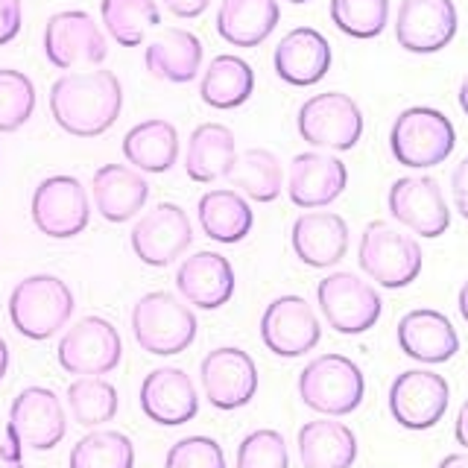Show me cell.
Returning <instances> with one entry per match:
<instances>
[{
	"instance_id": "7402d4cb",
	"label": "cell",
	"mask_w": 468,
	"mask_h": 468,
	"mask_svg": "<svg viewBox=\"0 0 468 468\" xmlns=\"http://www.w3.org/2000/svg\"><path fill=\"white\" fill-rule=\"evenodd\" d=\"M395 336H399L404 355L424 366L448 363L460 351V334L453 328V322L442 311H433V307L407 311L399 319Z\"/></svg>"
},
{
	"instance_id": "e575fe53",
	"label": "cell",
	"mask_w": 468,
	"mask_h": 468,
	"mask_svg": "<svg viewBox=\"0 0 468 468\" xmlns=\"http://www.w3.org/2000/svg\"><path fill=\"white\" fill-rule=\"evenodd\" d=\"M100 15L121 48H138L146 33L161 24L155 0H100Z\"/></svg>"
},
{
	"instance_id": "7a4b0ae2",
	"label": "cell",
	"mask_w": 468,
	"mask_h": 468,
	"mask_svg": "<svg viewBox=\"0 0 468 468\" xmlns=\"http://www.w3.org/2000/svg\"><path fill=\"white\" fill-rule=\"evenodd\" d=\"M77 299L73 290L58 275L38 272L27 275L9 292V322L27 340H50L62 331L70 316Z\"/></svg>"
},
{
	"instance_id": "5bb4252c",
	"label": "cell",
	"mask_w": 468,
	"mask_h": 468,
	"mask_svg": "<svg viewBox=\"0 0 468 468\" xmlns=\"http://www.w3.org/2000/svg\"><path fill=\"white\" fill-rule=\"evenodd\" d=\"M389 214L419 238L436 240L451 229V208L433 176H401L389 187Z\"/></svg>"
},
{
	"instance_id": "1f68e13d",
	"label": "cell",
	"mask_w": 468,
	"mask_h": 468,
	"mask_svg": "<svg viewBox=\"0 0 468 468\" xmlns=\"http://www.w3.org/2000/svg\"><path fill=\"white\" fill-rule=\"evenodd\" d=\"M255 91V70L246 58L234 53H219L211 58L199 80V97L217 112L240 109Z\"/></svg>"
},
{
	"instance_id": "9c48e42d",
	"label": "cell",
	"mask_w": 468,
	"mask_h": 468,
	"mask_svg": "<svg viewBox=\"0 0 468 468\" xmlns=\"http://www.w3.org/2000/svg\"><path fill=\"white\" fill-rule=\"evenodd\" d=\"M29 217L50 240H70L91 223V199L77 176H48L33 190Z\"/></svg>"
},
{
	"instance_id": "d6a6232c",
	"label": "cell",
	"mask_w": 468,
	"mask_h": 468,
	"mask_svg": "<svg viewBox=\"0 0 468 468\" xmlns=\"http://www.w3.org/2000/svg\"><path fill=\"white\" fill-rule=\"evenodd\" d=\"M226 179L231 182V190H238L240 197L255 202H275L284 190L282 161H278L272 150H263V146L243 150L234 158Z\"/></svg>"
},
{
	"instance_id": "603a6c76",
	"label": "cell",
	"mask_w": 468,
	"mask_h": 468,
	"mask_svg": "<svg viewBox=\"0 0 468 468\" xmlns=\"http://www.w3.org/2000/svg\"><path fill=\"white\" fill-rule=\"evenodd\" d=\"M290 243L304 267L331 270L348 252V223L334 211H304L290 229Z\"/></svg>"
},
{
	"instance_id": "44dd1931",
	"label": "cell",
	"mask_w": 468,
	"mask_h": 468,
	"mask_svg": "<svg viewBox=\"0 0 468 468\" xmlns=\"http://www.w3.org/2000/svg\"><path fill=\"white\" fill-rule=\"evenodd\" d=\"M234 287H238V278H234L231 261L219 252H208V249L185 258L176 270V290L199 311L226 307L234 296Z\"/></svg>"
},
{
	"instance_id": "ac0fdd59",
	"label": "cell",
	"mask_w": 468,
	"mask_h": 468,
	"mask_svg": "<svg viewBox=\"0 0 468 468\" xmlns=\"http://www.w3.org/2000/svg\"><path fill=\"white\" fill-rule=\"evenodd\" d=\"M460 15L453 0H401L395 15V41L407 53L428 56L445 50L457 36Z\"/></svg>"
},
{
	"instance_id": "f546056e",
	"label": "cell",
	"mask_w": 468,
	"mask_h": 468,
	"mask_svg": "<svg viewBox=\"0 0 468 468\" xmlns=\"http://www.w3.org/2000/svg\"><path fill=\"white\" fill-rule=\"evenodd\" d=\"M234 158H238V141L234 132L223 123H199L190 132L185 170L187 179L199 185H211L217 179H226Z\"/></svg>"
},
{
	"instance_id": "ffe728a7",
	"label": "cell",
	"mask_w": 468,
	"mask_h": 468,
	"mask_svg": "<svg viewBox=\"0 0 468 468\" xmlns=\"http://www.w3.org/2000/svg\"><path fill=\"white\" fill-rule=\"evenodd\" d=\"M348 185V167L331 153H299L287 170V197L296 208L316 211L343 197Z\"/></svg>"
},
{
	"instance_id": "f907efd6",
	"label": "cell",
	"mask_w": 468,
	"mask_h": 468,
	"mask_svg": "<svg viewBox=\"0 0 468 468\" xmlns=\"http://www.w3.org/2000/svg\"><path fill=\"white\" fill-rule=\"evenodd\" d=\"M287 4H307V0H287Z\"/></svg>"
},
{
	"instance_id": "6da1fadb",
	"label": "cell",
	"mask_w": 468,
	"mask_h": 468,
	"mask_svg": "<svg viewBox=\"0 0 468 468\" xmlns=\"http://www.w3.org/2000/svg\"><path fill=\"white\" fill-rule=\"evenodd\" d=\"M123 112V85L112 70H70L50 85V114L73 138H97Z\"/></svg>"
},
{
	"instance_id": "74e56055",
	"label": "cell",
	"mask_w": 468,
	"mask_h": 468,
	"mask_svg": "<svg viewBox=\"0 0 468 468\" xmlns=\"http://www.w3.org/2000/svg\"><path fill=\"white\" fill-rule=\"evenodd\" d=\"M36 112V85L24 70L0 68V132H18Z\"/></svg>"
},
{
	"instance_id": "5b68a950",
	"label": "cell",
	"mask_w": 468,
	"mask_h": 468,
	"mask_svg": "<svg viewBox=\"0 0 468 468\" xmlns=\"http://www.w3.org/2000/svg\"><path fill=\"white\" fill-rule=\"evenodd\" d=\"M363 369L346 355H319L299 372V399L319 416H351L363 404Z\"/></svg>"
},
{
	"instance_id": "52a82bcc",
	"label": "cell",
	"mask_w": 468,
	"mask_h": 468,
	"mask_svg": "<svg viewBox=\"0 0 468 468\" xmlns=\"http://www.w3.org/2000/svg\"><path fill=\"white\" fill-rule=\"evenodd\" d=\"M316 304L336 334L357 336L378 325L384 314V299L375 284L355 272H331L316 284Z\"/></svg>"
},
{
	"instance_id": "4316f807",
	"label": "cell",
	"mask_w": 468,
	"mask_h": 468,
	"mask_svg": "<svg viewBox=\"0 0 468 468\" xmlns=\"http://www.w3.org/2000/svg\"><path fill=\"white\" fill-rule=\"evenodd\" d=\"M296 445L304 468H351L360 453L355 431L334 419L304 421Z\"/></svg>"
},
{
	"instance_id": "f6af8a7d",
	"label": "cell",
	"mask_w": 468,
	"mask_h": 468,
	"mask_svg": "<svg viewBox=\"0 0 468 468\" xmlns=\"http://www.w3.org/2000/svg\"><path fill=\"white\" fill-rule=\"evenodd\" d=\"M453 436H457V442L465 448L468 453V399L463 401L460 413H457V421H453Z\"/></svg>"
},
{
	"instance_id": "60d3db41",
	"label": "cell",
	"mask_w": 468,
	"mask_h": 468,
	"mask_svg": "<svg viewBox=\"0 0 468 468\" xmlns=\"http://www.w3.org/2000/svg\"><path fill=\"white\" fill-rule=\"evenodd\" d=\"M24 24L21 0H0V48L18 38Z\"/></svg>"
},
{
	"instance_id": "f1b7e54d",
	"label": "cell",
	"mask_w": 468,
	"mask_h": 468,
	"mask_svg": "<svg viewBox=\"0 0 468 468\" xmlns=\"http://www.w3.org/2000/svg\"><path fill=\"white\" fill-rule=\"evenodd\" d=\"M197 219L205 238L226 246L246 240L255 226V214L249 208L246 197L231 187H214L202 194L197 202Z\"/></svg>"
},
{
	"instance_id": "2e32d148",
	"label": "cell",
	"mask_w": 468,
	"mask_h": 468,
	"mask_svg": "<svg viewBox=\"0 0 468 468\" xmlns=\"http://www.w3.org/2000/svg\"><path fill=\"white\" fill-rule=\"evenodd\" d=\"M261 340L275 357L287 360L314 351L322 340V325L311 302L292 292L272 299L261 316Z\"/></svg>"
},
{
	"instance_id": "d590c367",
	"label": "cell",
	"mask_w": 468,
	"mask_h": 468,
	"mask_svg": "<svg viewBox=\"0 0 468 468\" xmlns=\"http://www.w3.org/2000/svg\"><path fill=\"white\" fill-rule=\"evenodd\" d=\"M68 468H135V445L121 431H91L70 448Z\"/></svg>"
},
{
	"instance_id": "ba28073f",
	"label": "cell",
	"mask_w": 468,
	"mask_h": 468,
	"mask_svg": "<svg viewBox=\"0 0 468 468\" xmlns=\"http://www.w3.org/2000/svg\"><path fill=\"white\" fill-rule=\"evenodd\" d=\"M296 126L299 135L316 150L348 153L363 138V112L348 94L325 91L302 102Z\"/></svg>"
},
{
	"instance_id": "681fc988",
	"label": "cell",
	"mask_w": 468,
	"mask_h": 468,
	"mask_svg": "<svg viewBox=\"0 0 468 468\" xmlns=\"http://www.w3.org/2000/svg\"><path fill=\"white\" fill-rule=\"evenodd\" d=\"M457 97H460V109H463L465 117H468V77L460 82V94H457Z\"/></svg>"
},
{
	"instance_id": "d4e9b609",
	"label": "cell",
	"mask_w": 468,
	"mask_h": 468,
	"mask_svg": "<svg viewBox=\"0 0 468 468\" xmlns=\"http://www.w3.org/2000/svg\"><path fill=\"white\" fill-rule=\"evenodd\" d=\"M91 197L102 219L129 223L150 199V182L141 170L129 165H102L91 179Z\"/></svg>"
},
{
	"instance_id": "484cf974",
	"label": "cell",
	"mask_w": 468,
	"mask_h": 468,
	"mask_svg": "<svg viewBox=\"0 0 468 468\" xmlns=\"http://www.w3.org/2000/svg\"><path fill=\"white\" fill-rule=\"evenodd\" d=\"M144 68L155 80H165L173 85L194 82L202 70V41L182 27H170L158 33L144 50Z\"/></svg>"
},
{
	"instance_id": "8992f818",
	"label": "cell",
	"mask_w": 468,
	"mask_h": 468,
	"mask_svg": "<svg viewBox=\"0 0 468 468\" xmlns=\"http://www.w3.org/2000/svg\"><path fill=\"white\" fill-rule=\"evenodd\" d=\"M457 146V129L439 109H404L389 129V150L399 165L410 170H431L451 158Z\"/></svg>"
},
{
	"instance_id": "8d00e7d4",
	"label": "cell",
	"mask_w": 468,
	"mask_h": 468,
	"mask_svg": "<svg viewBox=\"0 0 468 468\" xmlns=\"http://www.w3.org/2000/svg\"><path fill=\"white\" fill-rule=\"evenodd\" d=\"M331 21L348 38H378L389 24V0H331Z\"/></svg>"
},
{
	"instance_id": "4dcf8cb0",
	"label": "cell",
	"mask_w": 468,
	"mask_h": 468,
	"mask_svg": "<svg viewBox=\"0 0 468 468\" xmlns=\"http://www.w3.org/2000/svg\"><path fill=\"white\" fill-rule=\"evenodd\" d=\"M123 158L141 173H167L179 161V132L165 117L141 121L126 132Z\"/></svg>"
},
{
	"instance_id": "cb8c5ba5",
	"label": "cell",
	"mask_w": 468,
	"mask_h": 468,
	"mask_svg": "<svg viewBox=\"0 0 468 468\" xmlns=\"http://www.w3.org/2000/svg\"><path fill=\"white\" fill-rule=\"evenodd\" d=\"M275 73L278 80L296 88H307L325 80L331 70V44L314 27H296L278 41L275 48Z\"/></svg>"
},
{
	"instance_id": "bcb514c9",
	"label": "cell",
	"mask_w": 468,
	"mask_h": 468,
	"mask_svg": "<svg viewBox=\"0 0 468 468\" xmlns=\"http://www.w3.org/2000/svg\"><path fill=\"white\" fill-rule=\"evenodd\" d=\"M436 468H468V453H448V457L439 460Z\"/></svg>"
},
{
	"instance_id": "b9f144b4",
	"label": "cell",
	"mask_w": 468,
	"mask_h": 468,
	"mask_svg": "<svg viewBox=\"0 0 468 468\" xmlns=\"http://www.w3.org/2000/svg\"><path fill=\"white\" fill-rule=\"evenodd\" d=\"M451 199L463 219H468V155L451 173Z\"/></svg>"
},
{
	"instance_id": "c3c4849f",
	"label": "cell",
	"mask_w": 468,
	"mask_h": 468,
	"mask_svg": "<svg viewBox=\"0 0 468 468\" xmlns=\"http://www.w3.org/2000/svg\"><path fill=\"white\" fill-rule=\"evenodd\" d=\"M6 372H9V346L4 336H0V380L6 378Z\"/></svg>"
},
{
	"instance_id": "83f0119b",
	"label": "cell",
	"mask_w": 468,
	"mask_h": 468,
	"mask_svg": "<svg viewBox=\"0 0 468 468\" xmlns=\"http://www.w3.org/2000/svg\"><path fill=\"white\" fill-rule=\"evenodd\" d=\"M278 21V0H223L217 9V36L231 48H258L275 33Z\"/></svg>"
},
{
	"instance_id": "836d02e7",
	"label": "cell",
	"mask_w": 468,
	"mask_h": 468,
	"mask_svg": "<svg viewBox=\"0 0 468 468\" xmlns=\"http://www.w3.org/2000/svg\"><path fill=\"white\" fill-rule=\"evenodd\" d=\"M70 416L82 428H102L109 424L117 410H121V399H117V389L112 380L100 378V375H85L77 378L65 392Z\"/></svg>"
},
{
	"instance_id": "277c9868",
	"label": "cell",
	"mask_w": 468,
	"mask_h": 468,
	"mask_svg": "<svg viewBox=\"0 0 468 468\" xmlns=\"http://www.w3.org/2000/svg\"><path fill=\"white\" fill-rule=\"evenodd\" d=\"M132 334L146 355L173 357L194 346L199 322L182 299L155 290L132 304Z\"/></svg>"
},
{
	"instance_id": "7c38bea8",
	"label": "cell",
	"mask_w": 468,
	"mask_h": 468,
	"mask_svg": "<svg viewBox=\"0 0 468 468\" xmlns=\"http://www.w3.org/2000/svg\"><path fill=\"white\" fill-rule=\"evenodd\" d=\"M68 433V416L62 399L48 387H27L15 395L9 407L6 439L18 448L53 451Z\"/></svg>"
},
{
	"instance_id": "4fadbf2b",
	"label": "cell",
	"mask_w": 468,
	"mask_h": 468,
	"mask_svg": "<svg viewBox=\"0 0 468 468\" xmlns=\"http://www.w3.org/2000/svg\"><path fill=\"white\" fill-rule=\"evenodd\" d=\"M132 252L146 267H170L194 243V223L176 202H158L146 211L129 234Z\"/></svg>"
},
{
	"instance_id": "7dc6e473",
	"label": "cell",
	"mask_w": 468,
	"mask_h": 468,
	"mask_svg": "<svg viewBox=\"0 0 468 468\" xmlns=\"http://www.w3.org/2000/svg\"><path fill=\"white\" fill-rule=\"evenodd\" d=\"M457 307H460V316L465 319V325H468V278H465L460 292H457Z\"/></svg>"
},
{
	"instance_id": "ee69618b",
	"label": "cell",
	"mask_w": 468,
	"mask_h": 468,
	"mask_svg": "<svg viewBox=\"0 0 468 468\" xmlns=\"http://www.w3.org/2000/svg\"><path fill=\"white\" fill-rule=\"evenodd\" d=\"M0 468H24V448L18 445H0Z\"/></svg>"
},
{
	"instance_id": "8fae6325",
	"label": "cell",
	"mask_w": 468,
	"mask_h": 468,
	"mask_svg": "<svg viewBox=\"0 0 468 468\" xmlns=\"http://www.w3.org/2000/svg\"><path fill=\"white\" fill-rule=\"evenodd\" d=\"M58 366L68 375H109L123 360V340L117 328L102 316H82L62 334L56 348Z\"/></svg>"
},
{
	"instance_id": "f35d334b",
	"label": "cell",
	"mask_w": 468,
	"mask_h": 468,
	"mask_svg": "<svg viewBox=\"0 0 468 468\" xmlns=\"http://www.w3.org/2000/svg\"><path fill=\"white\" fill-rule=\"evenodd\" d=\"M238 468H290L287 439L272 428L246 433L238 445Z\"/></svg>"
},
{
	"instance_id": "d6986e66",
	"label": "cell",
	"mask_w": 468,
	"mask_h": 468,
	"mask_svg": "<svg viewBox=\"0 0 468 468\" xmlns=\"http://www.w3.org/2000/svg\"><path fill=\"white\" fill-rule=\"evenodd\" d=\"M138 401L144 416L161 428H179L199 413V392L194 378L179 366H158L144 378Z\"/></svg>"
},
{
	"instance_id": "e0dca14e",
	"label": "cell",
	"mask_w": 468,
	"mask_h": 468,
	"mask_svg": "<svg viewBox=\"0 0 468 468\" xmlns=\"http://www.w3.org/2000/svg\"><path fill=\"white\" fill-rule=\"evenodd\" d=\"M202 392L214 410H240L255 399L258 392V366L252 355L238 346H223L205 355L199 366Z\"/></svg>"
},
{
	"instance_id": "7bdbcfd3",
	"label": "cell",
	"mask_w": 468,
	"mask_h": 468,
	"mask_svg": "<svg viewBox=\"0 0 468 468\" xmlns=\"http://www.w3.org/2000/svg\"><path fill=\"white\" fill-rule=\"evenodd\" d=\"M176 18H199V15L211 6V0H161Z\"/></svg>"
},
{
	"instance_id": "ab89813d",
	"label": "cell",
	"mask_w": 468,
	"mask_h": 468,
	"mask_svg": "<svg viewBox=\"0 0 468 468\" xmlns=\"http://www.w3.org/2000/svg\"><path fill=\"white\" fill-rule=\"evenodd\" d=\"M165 468H226V453L211 436H185L170 445Z\"/></svg>"
},
{
	"instance_id": "30bf717a",
	"label": "cell",
	"mask_w": 468,
	"mask_h": 468,
	"mask_svg": "<svg viewBox=\"0 0 468 468\" xmlns=\"http://www.w3.org/2000/svg\"><path fill=\"white\" fill-rule=\"evenodd\" d=\"M44 56L58 70L100 68L109 56V41L100 24L82 9L56 12L44 24Z\"/></svg>"
},
{
	"instance_id": "3957f363",
	"label": "cell",
	"mask_w": 468,
	"mask_h": 468,
	"mask_svg": "<svg viewBox=\"0 0 468 468\" xmlns=\"http://www.w3.org/2000/svg\"><path fill=\"white\" fill-rule=\"evenodd\" d=\"M357 263L375 284L384 290H401L421 275L424 255L413 234L401 231L387 219H372L360 234Z\"/></svg>"
},
{
	"instance_id": "9a60e30c",
	"label": "cell",
	"mask_w": 468,
	"mask_h": 468,
	"mask_svg": "<svg viewBox=\"0 0 468 468\" xmlns=\"http://www.w3.org/2000/svg\"><path fill=\"white\" fill-rule=\"evenodd\" d=\"M389 413L404 431H431L445 419L451 387L431 369H407L389 387Z\"/></svg>"
}]
</instances>
